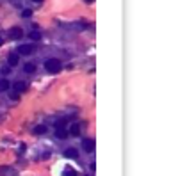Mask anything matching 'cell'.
Returning a JSON list of instances; mask_svg holds the SVG:
<instances>
[{"mask_svg": "<svg viewBox=\"0 0 196 176\" xmlns=\"http://www.w3.org/2000/svg\"><path fill=\"white\" fill-rule=\"evenodd\" d=\"M29 38H31L32 41H39V39H41V34H39L38 31H32L31 34H29Z\"/></svg>", "mask_w": 196, "mask_h": 176, "instance_id": "4fadbf2b", "label": "cell"}, {"mask_svg": "<svg viewBox=\"0 0 196 176\" xmlns=\"http://www.w3.org/2000/svg\"><path fill=\"white\" fill-rule=\"evenodd\" d=\"M55 137H57V139H66V137H68V130L57 128V130H55Z\"/></svg>", "mask_w": 196, "mask_h": 176, "instance_id": "9c48e42d", "label": "cell"}, {"mask_svg": "<svg viewBox=\"0 0 196 176\" xmlns=\"http://www.w3.org/2000/svg\"><path fill=\"white\" fill-rule=\"evenodd\" d=\"M23 71H25V73H34V71H36V64H32V62H27V64L23 66Z\"/></svg>", "mask_w": 196, "mask_h": 176, "instance_id": "8fae6325", "label": "cell"}, {"mask_svg": "<svg viewBox=\"0 0 196 176\" xmlns=\"http://www.w3.org/2000/svg\"><path fill=\"white\" fill-rule=\"evenodd\" d=\"M9 87H11L9 80H6V78H0V93H2V91H7Z\"/></svg>", "mask_w": 196, "mask_h": 176, "instance_id": "30bf717a", "label": "cell"}, {"mask_svg": "<svg viewBox=\"0 0 196 176\" xmlns=\"http://www.w3.org/2000/svg\"><path fill=\"white\" fill-rule=\"evenodd\" d=\"M32 52H34L32 45H20L18 46V53H21V55H31Z\"/></svg>", "mask_w": 196, "mask_h": 176, "instance_id": "3957f363", "label": "cell"}, {"mask_svg": "<svg viewBox=\"0 0 196 176\" xmlns=\"http://www.w3.org/2000/svg\"><path fill=\"white\" fill-rule=\"evenodd\" d=\"M32 2H43V0H32Z\"/></svg>", "mask_w": 196, "mask_h": 176, "instance_id": "d6986e66", "label": "cell"}, {"mask_svg": "<svg viewBox=\"0 0 196 176\" xmlns=\"http://www.w3.org/2000/svg\"><path fill=\"white\" fill-rule=\"evenodd\" d=\"M62 68V64L59 59H48V61L45 62V70L48 73H59Z\"/></svg>", "mask_w": 196, "mask_h": 176, "instance_id": "6da1fadb", "label": "cell"}, {"mask_svg": "<svg viewBox=\"0 0 196 176\" xmlns=\"http://www.w3.org/2000/svg\"><path fill=\"white\" fill-rule=\"evenodd\" d=\"M64 156H66V158H77V156H79V151H77L75 148H68V149L64 151Z\"/></svg>", "mask_w": 196, "mask_h": 176, "instance_id": "ba28073f", "label": "cell"}, {"mask_svg": "<svg viewBox=\"0 0 196 176\" xmlns=\"http://www.w3.org/2000/svg\"><path fill=\"white\" fill-rule=\"evenodd\" d=\"M13 89H14V93H23V91L27 89V84L25 82H14L13 84Z\"/></svg>", "mask_w": 196, "mask_h": 176, "instance_id": "5b68a950", "label": "cell"}, {"mask_svg": "<svg viewBox=\"0 0 196 176\" xmlns=\"http://www.w3.org/2000/svg\"><path fill=\"white\" fill-rule=\"evenodd\" d=\"M21 36H23V31H21L20 27H14V29H11V38H13V39H20Z\"/></svg>", "mask_w": 196, "mask_h": 176, "instance_id": "52a82bcc", "label": "cell"}, {"mask_svg": "<svg viewBox=\"0 0 196 176\" xmlns=\"http://www.w3.org/2000/svg\"><path fill=\"white\" fill-rule=\"evenodd\" d=\"M94 146H96V144H94L93 139H84V141H82V149L86 151V153H93Z\"/></svg>", "mask_w": 196, "mask_h": 176, "instance_id": "7a4b0ae2", "label": "cell"}, {"mask_svg": "<svg viewBox=\"0 0 196 176\" xmlns=\"http://www.w3.org/2000/svg\"><path fill=\"white\" fill-rule=\"evenodd\" d=\"M18 61H20L18 53H9V57H7V62H9V66H11V68H14V66L18 64Z\"/></svg>", "mask_w": 196, "mask_h": 176, "instance_id": "8992f818", "label": "cell"}, {"mask_svg": "<svg viewBox=\"0 0 196 176\" xmlns=\"http://www.w3.org/2000/svg\"><path fill=\"white\" fill-rule=\"evenodd\" d=\"M31 14H32V11H31V9H25V11H21V16H23V18H29Z\"/></svg>", "mask_w": 196, "mask_h": 176, "instance_id": "2e32d148", "label": "cell"}, {"mask_svg": "<svg viewBox=\"0 0 196 176\" xmlns=\"http://www.w3.org/2000/svg\"><path fill=\"white\" fill-rule=\"evenodd\" d=\"M0 45H2V36H0Z\"/></svg>", "mask_w": 196, "mask_h": 176, "instance_id": "ffe728a7", "label": "cell"}, {"mask_svg": "<svg viewBox=\"0 0 196 176\" xmlns=\"http://www.w3.org/2000/svg\"><path fill=\"white\" fill-rule=\"evenodd\" d=\"M62 176H77V173H75V169H70V167H66V169L62 171Z\"/></svg>", "mask_w": 196, "mask_h": 176, "instance_id": "5bb4252c", "label": "cell"}, {"mask_svg": "<svg viewBox=\"0 0 196 176\" xmlns=\"http://www.w3.org/2000/svg\"><path fill=\"white\" fill-rule=\"evenodd\" d=\"M64 124H66V121H64V119L57 121V123H55V130H57V128H64Z\"/></svg>", "mask_w": 196, "mask_h": 176, "instance_id": "9a60e30c", "label": "cell"}, {"mask_svg": "<svg viewBox=\"0 0 196 176\" xmlns=\"http://www.w3.org/2000/svg\"><path fill=\"white\" fill-rule=\"evenodd\" d=\"M34 134H36V135L46 134V126H45V124H38V126H36V128H34Z\"/></svg>", "mask_w": 196, "mask_h": 176, "instance_id": "7c38bea8", "label": "cell"}, {"mask_svg": "<svg viewBox=\"0 0 196 176\" xmlns=\"http://www.w3.org/2000/svg\"><path fill=\"white\" fill-rule=\"evenodd\" d=\"M84 2H86V4H93L94 0H84Z\"/></svg>", "mask_w": 196, "mask_h": 176, "instance_id": "ac0fdd59", "label": "cell"}, {"mask_svg": "<svg viewBox=\"0 0 196 176\" xmlns=\"http://www.w3.org/2000/svg\"><path fill=\"white\" fill-rule=\"evenodd\" d=\"M9 98L11 100H18V93H9Z\"/></svg>", "mask_w": 196, "mask_h": 176, "instance_id": "e0dca14e", "label": "cell"}, {"mask_svg": "<svg viewBox=\"0 0 196 176\" xmlns=\"http://www.w3.org/2000/svg\"><path fill=\"white\" fill-rule=\"evenodd\" d=\"M68 135H72V137H79V135H80V124H79V123H72V124H70Z\"/></svg>", "mask_w": 196, "mask_h": 176, "instance_id": "277c9868", "label": "cell"}]
</instances>
